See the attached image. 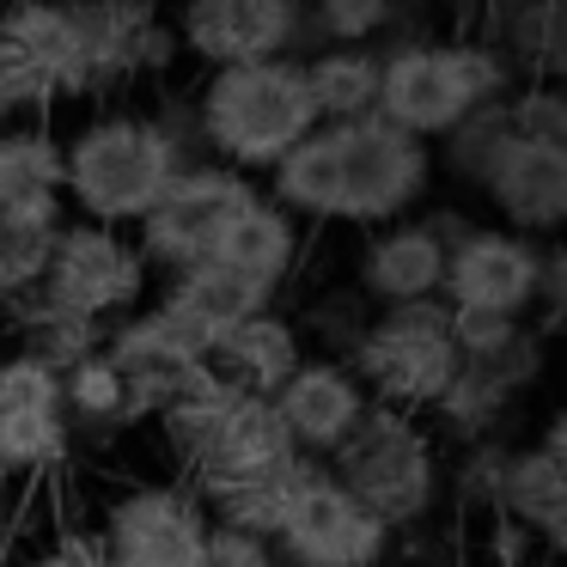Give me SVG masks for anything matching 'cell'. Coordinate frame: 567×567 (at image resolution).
Masks as SVG:
<instances>
[{
	"label": "cell",
	"instance_id": "1",
	"mask_svg": "<svg viewBox=\"0 0 567 567\" xmlns=\"http://www.w3.org/2000/svg\"><path fill=\"white\" fill-rule=\"evenodd\" d=\"M433 184V147L403 128L360 116V123H318L269 172V202L299 226H391L409 220Z\"/></svg>",
	"mask_w": 567,
	"mask_h": 567
},
{
	"label": "cell",
	"instance_id": "2",
	"mask_svg": "<svg viewBox=\"0 0 567 567\" xmlns=\"http://www.w3.org/2000/svg\"><path fill=\"white\" fill-rule=\"evenodd\" d=\"M184 165H189V153L165 116L104 111L62 141V208H68V220L135 233L141 214L165 196V184Z\"/></svg>",
	"mask_w": 567,
	"mask_h": 567
},
{
	"label": "cell",
	"instance_id": "3",
	"mask_svg": "<svg viewBox=\"0 0 567 567\" xmlns=\"http://www.w3.org/2000/svg\"><path fill=\"white\" fill-rule=\"evenodd\" d=\"M311 128H318V111H311L299 55L208 68L196 92V141L226 172H275Z\"/></svg>",
	"mask_w": 567,
	"mask_h": 567
},
{
	"label": "cell",
	"instance_id": "4",
	"mask_svg": "<svg viewBox=\"0 0 567 567\" xmlns=\"http://www.w3.org/2000/svg\"><path fill=\"white\" fill-rule=\"evenodd\" d=\"M506 86H513V68L494 43H396L391 55H379L372 116L403 128L421 147H433L470 111L501 104Z\"/></svg>",
	"mask_w": 567,
	"mask_h": 567
},
{
	"label": "cell",
	"instance_id": "5",
	"mask_svg": "<svg viewBox=\"0 0 567 567\" xmlns=\"http://www.w3.org/2000/svg\"><path fill=\"white\" fill-rule=\"evenodd\" d=\"M323 470L379 525H391V537L409 525H427L433 506H440V488H445V464H440L433 427L421 415H403V409H384V403L367 409V421L323 457Z\"/></svg>",
	"mask_w": 567,
	"mask_h": 567
},
{
	"label": "cell",
	"instance_id": "6",
	"mask_svg": "<svg viewBox=\"0 0 567 567\" xmlns=\"http://www.w3.org/2000/svg\"><path fill=\"white\" fill-rule=\"evenodd\" d=\"M354 379L367 384L372 403L403 409V415H427L440 391L457 372L452 348V311L445 299H421V306H384L372 311L367 336L348 354Z\"/></svg>",
	"mask_w": 567,
	"mask_h": 567
},
{
	"label": "cell",
	"instance_id": "7",
	"mask_svg": "<svg viewBox=\"0 0 567 567\" xmlns=\"http://www.w3.org/2000/svg\"><path fill=\"white\" fill-rule=\"evenodd\" d=\"M262 189L245 172H226L214 159H189L184 172L165 184V196L141 214L135 226V250L147 269H189L208 262L220 250V238L245 220V208H257Z\"/></svg>",
	"mask_w": 567,
	"mask_h": 567
},
{
	"label": "cell",
	"instance_id": "8",
	"mask_svg": "<svg viewBox=\"0 0 567 567\" xmlns=\"http://www.w3.org/2000/svg\"><path fill=\"white\" fill-rule=\"evenodd\" d=\"M391 543V525H379L318 457H299L287 476L281 530H275L281 567H384Z\"/></svg>",
	"mask_w": 567,
	"mask_h": 567
},
{
	"label": "cell",
	"instance_id": "9",
	"mask_svg": "<svg viewBox=\"0 0 567 567\" xmlns=\"http://www.w3.org/2000/svg\"><path fill=\"white\" fill-rule=\"evenodd\" d=\"M147 275L153 269L141 262L128 233H111V226H92V220H62L38 299L55 311H74L86 323H116L141 306Z\"/></svg>",
	"mask_w": 567,
	"mask_h": 567
},
{
	"label": "cell",
	"instance_id": "10",
	"mask_svg": "<svg viewBox=\"0 0 567 567\" xmlns=\"http://www.w3.org/2000/svg\"><path fill=\"white\" fill-rule=\"evenodd\" d=\"M74 452V427L62 409V372L31 354H0V482L38 488Z\"/></svg>",
	"mask_w": 567,
	"mask_h": 567
},
{
	"label": "cell",
	"instance_id": "11",
	"mask_svg": "<svg viewBox=\"0 0 567 567\" xmlns=\"http://www.w3.org/2000/svg\"><path fill=\"white\" fill-rule=\"evenodd\" d=\"M543 250L537 238L506 233V226H470L445 245V311H488V318H525L537 311L543 287Z\"/></svg>",
	"mask_w": 567,
	"mask_h": 567
},
{
	"label": "cell",
	"instance_id": "12",
	"mask_svg": "<svg viewBox=\"0 0 567 567\" xmlns=\"http://www.w3.org/2000/svg\"><path fill=\"white\" fill-rule=\"evenodd\" d=\"M172 38L208 68L275 62L306 43V0H184Z\"/></svg>",
	"mask_w": 567,
	"mask_h": 567
},
{
	"label": "cell",
	"instance_id": "13",
	"mask_svg": "<svg viewBox=\"0 0 567 567\" xmlns=\"http://www.w3.org/2000/svg\"><path fill=\"white\" fill-rule=\"evenodd\" d=\"M299 464L293 440H287L281 415H275L269 396H238L226 409V421L214 427V440L196 452V464L184 470V482L208 501L226 488H250V482H275Z\"/></svg>",
	"mask_w": 567,
	"mask_h": 567
},
{
	"label": "cell",
	"instance_id": "14",
	"mask_svg": "<svg viewBox=\"0 0 567 567\" xmlns=\"http://www.w3.org/2000/svg\"><path fill=\"white\" fill-rule=\"evenodd\" d=\"M269 403H275V415H281L293 452L323 464V457L367 421L372 396H367V384L354 379L348 360H299L293 379H287Z\"/></svg>",
	"mask_w": 567,
	"mask_h": 567
},
{
	"label": "cell",
	"instance_id": "15",
	"mask_svg": "<svg viewBox=\"0 0 567 567\" xmlns=\"http://www.w3.org/2000/svg\"><path fill=\"white\" fill-rule=\"evenodd\" d=\"M476 189L494 202L506 233H525L543 245L567 220V147H543V141L513 135L494 153V165L482 172Z\"/></svg>",
	"mask_w": 567,
	"mask_h": 567
},
{
	"label": "cell",
	"instance_id": "16",
	"mask_svg": "<svg viewBox=\"0 0 567 567\" xmlns=\"http://www.w3.org/2000/svg\"><path fill=\"white\" fill-rule=\"evenodd\" d=\"M0 50L38 74V86L55 99H86V50H80L74 0H7L0 7Z\"/></svg>",
	"mask_w": 567,
	"mask_h": 567
},
{
	"label": "cell",
	"instance_id": "17",
	"mask_svg": "<svg viewBox=\"0 0 567 567\" xmlns=\"http://www.w3.org/2000/svg\"><path fill=\"white\" fill-rule=\"evenodd\" d=\"M445 281V238L433 233L427 220H391L367 238L360 250V269H354V293L379 299L384 306H421V299H440Z\"/></svg>",
	"mask_w": 567,
	"mask_h": 567
},
{
	"label": "cell",
	"instance_id": "18",
	"mask_svg": "<svg viewBox=\"0 0 567 567\" xmlns=\"http://www.w3.org/2000/svg\"><path fill=\"white\" fill-rule=\"evenodd\" d=\"M208 360H214V372H220L233 391L275 396L287 379H293L299 360H306V330H299L287 311L262 306V311H250L238 330H226L220 348H214Z\"/></svg>",
	"mask_w": 567,
	"mask_h": 567
},
{
	"label": "cell",
	"instance_id": "19",
	"mask_svg": "<svg viewBox=\"0 0 567 567\" xmlns=\"http://www.w3.org/2000/svg\"><path fill=\"white\" fill-rule=\"evenodd\" d=\"M159 306L172 311L177 323H184L189 336H202V348H220V336L226 330H238V323L250 318V311H262V306H275L269 293H257V287L245 281V275H233L226 262H189V269H172L165 275V293H159Z\"/></svg>",
	"mask_w": 567,
	"mask_h": 567
},
{
	"label": "cell",
	"instance_id": "20",
	"mask_svg": "<svg viewBox=\"0 0 567 567\" xmlns=\"http://www.w3.org/2000/svg\"><path fill=\"white\" fill-rule=\"evenodd\" d=\"M494 513L513 530L537 537L543 549L567 543V457L549 445H518L506 457V482H501V506Z\"/></svg>",
	"mask_w": 567,
	"mask_h": 567
},
{
	"label": "cell",
	"instance_id": "21",
	"mask_svg": "<svg viewBox=\"0 0 567 567\" xmlns=\"http://www.w3.org/2000/svg\"><path fill=\"white\" fill-rule=\"evenodd\" d=\"M299 257H306V233L287 208H275L269 196H257V208H245V220L220 238L214 262H226L233 275H245L257 293H281L287 281L299 275Z\"/></svg>",
	"mask_w": 567,
	"mask_h": 567
},
{
	"label": "cell",
	"instance_id": "22",
	"mask_svg": "<svg viewBox=\"0 0 567 567\" xmlns=\"http://www.w3.org/2000/svg\"><path fill=\"white\" fill-rule=\"evenodd\" d=\"M62 220H68L62 196L0 208V306H19V299L38 293V281H43V269H50V250H55V233H62Z\"/></svg>",
	"mask_w": 567,
	"mask_h": 567
},
{
	"label": "cell",
	"instance_id": "23",
	"mask_svg": "<svg viewBox=\"0 0 567 567\" xmlns=\"http://www.w3.org/2000/svg\"><path fill=\"white\" fill-rule=\"evenodd\" d=\"M238 396H245V391H233V384L214 372V360H202L196 372H184V379H177V391L153 409V427H159L165 452L189 470V464H196V452L214 440V427L226 421V409H233Z\"/></svg>",
	"mask_w": 567,
	"mask_h": 567
},
{
	"label": "cell",
	"instance_id": "24",
	"mask_svg": "<svg viewBox=\"0 0 567 567\" xmlns=\"http://www.w3.org/2000/svg\"><path fill=\"white\" fill-rule=\"evenodd\" d=\"M318 123H360L379 104V50H318L299 55Z\"/></svg>",
	"mask_w": 567,
	"mask_h": 567
},
{
	"label": "cell",
	"instance_id": "25",
	"mask_svg": "<svg viewBox=\"0 0 567 567\" xmlns=\"http://www.w3.org/2000/svg\"><path fill=\"white\" fill-rule=\"evenodd\" d=\"M62 409H68L74 440H80V433L111 440V433H123V427H141L135 396H128V379L104 360V348H99V354H86V360H74V367L62 372Z\"/></svg>",
	"mask_w": 567,
	"mask_h": 567
},
{
	"label": "cell",
	"instance_id": "26",
	"mask_svg": "<svg viewBox=\"0 0 567 567\" xmlns=\"http://www.w3.org/2000/svg\"><path fill=\"white\" fill-rule=\"evenodd\" d=\"M62 196V135L43 123L0 128V208Z\"/></svg>",
	"mask_w": 567,
	"mask_h": 567
},
{
	"label": "cell",
	"instance_id": "27",
	"mask_svg": "<svg viewBox=\"0 0 567 567\" xmlns=\"http://www.w3.org/2000/svg\"><path fill=\"white\" fill-rule=\"evenodd\" d=\"M13 311H19V354L43 360L50 372H68L74 360H86V354L104 348V323H86V318H74V311H55V306H43L38 293L19 299Z\"/></svg>",
	"mask_w": 567,
	"mask_h": 567
},
{
	"label": "cell",
	"instance_id": "28",
	"mask_svg": "<svg viewBox=\"0 0 567 567\" xmlns=\"http://www.w3.org/2000/svg\"><path fill=\"white\" fill-rule=\"evenodd\" d=\"M513 403H518V396H506L494 379H482V372L457 367L452 384L440 391V403H433L427 415H433V427L452 433L457 445H476V440H494V427L513 415Z\"/></svg>",
	"mask_w": 567,
	"mask_h": 567
},
{
	"label": "cell",
	"instance_id": "29",
	"mask_svg": "<svg viewBox=\"0 0 567 567\" xmlns=\"http://www.w3.org/2000/svg\"><path fill=\"white\" fill-rule=\"evenodd\" d=\"M506 141H513V128H506V99H501V104L470 111L452 135H440V159H445V172H452L457 184H482V172L494 165V153H501Z\"/></svg>",
	"mask_w": 567,
	"mask_h": 567
},
{
	"label": "cell",
	"instance_id": "30",
	"mask_svg": "<svg viewBox=\"0 0 567 567\" xmlns=\"http://www.w3.org/2000/svg\"><path fill=\"white\" fill-rule=\"evenodd\" d=\"M396 19V0H306V31L323 50H372Z\"/></svg>",
	"mask_w": 567,
	"mask_h": 567
},
{
	"label": "cell",
	"instance_id": "31",
	"mask_svg": "<svg viewBox=\"0 0 567 567\" xmlns=\"http://www.w3.org/2000/svg\"><path fill=\"white\" fill-rule=\"evenodd\" d=\"M506 128L518 141H543V147H567V99L549 80H530V86L506 92Z\"/></svg>",
	"mask_w": 567,
	"mask_h": 567
},
{
	"label": "cell",
	"instance_id": "32",
	"mask_svg": "<svg viewBox=\"0 0 567 567\" xmlns=\"http://www.w3.org/2000/svg\"><path fill=\"white\" fill-rule=\"evenodd\" d=\"M506 457H513V445H501V440L464 445V457H457V476H452V482H457V501L494 513V506H501V482H506Z\"/></svg>",
	"mask_w": 567,
	"mask_h": 567
},
{
	"label": "cell",
	"instance_id": "33",
	"mask_svg": "<svg viewBox=\"0 0 567 567\" xmlns=\"http://www.w3.org/2000/svg\"><path fill=\"white\" fill-rule=\"evenodd\" d=\"M196 567H281V555H275V543L245 537V530L214 525L208 518V537H202V561Z\"/></svg>",
	"mask_w": 567,
	"mask_h": 567
},
{
	"label": "cell",
	"instance_id": "34",
	"mask_svg": "<svg viewBox=\"0 0 567 567\" xmlns=\"http://www.w3.org/2000/svg\"><path fill=\"white\" fill-rule=\"evenodd\" d=\"M31 111H50V92L38 86V74H31L19 55L0 50V128H13L25 123Z\"/></svg>",
	"mask_w": 567,
	"mask_h": 567
},
{
	"label": "cell",
	"instance_id": "35",
	"mask_svg": "<svg viewBox=\"0 0 567 567\" xmlns=\"http://www.w3.org/2000/svg\"><path fill=\"white\" fill-rule=\"evenodd\" d=\"M0 567H13V518L0 506Z\"/></svg>",
	"mask_w": 567,
	"mask_h": 567
},
{
	"label": "cell",
	"instance_id": "36",
	"mask_svg": "<svg viewBox=\"0 0 567 567\" xmlns=\"http://www.w3.org/2000/svg\"><path fill=\"white\" fill-rule=\"evenodd\" d=\"M457 567H501V561H457Z\"/></svg>",
	"mask_w": 567,
	"mask_h": 567
},
{
	"label": "cell",
	"instance_id": "37",
	"mask_svg": "<svg viewBox=\"0 0 567 567\" xmlns=\"http://www.w3.org/2000/svg\"><path fill=\"white\" fill-rule=\"evenodd\" d=\"M0 7H7V0H0Z\"/></svg>",
	"mask_w": 567,
	"mask_h": 567
}]
</instances>
